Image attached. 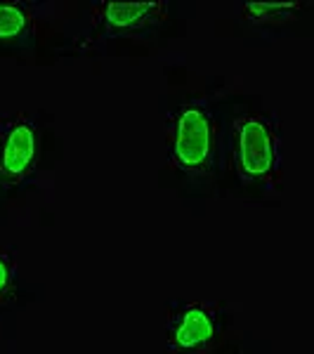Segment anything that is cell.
Listing matches in <instances>:
<instances>
[{"label": "cell", "mask_w": 314, "mask_h": 354, "mask_svg": "<svg viewBox=\"0 0 314 354\" xmlns=\"http://www.w3.org/2000/svg\"><path fill=\"white\" fill-rule=\"evenodd\" d=\"M215 153V123L203 104L185 106L175 118L173 163L182 173L201 175L210 168Z\"/></svg>", "instance_id": "6da1fadb"}, {"label": "cell", "mask_w": 314, "mask_h": 354, "mask_svg": "<svg viewBox=\"0 0 314 354\" xmlns=\"http://www.w3.org/2000/svg\"><path fill=\"white\" fill-rule=\"evenodd\" d=\"M237 170L246 180H270L277 173L279 140L274 125L262 116H243L237 123Z\"/></svg>", "instance_id": "7a4b0ae2"}, {"label": "cell", "mask_w": 314, "mask_h": 354, "mask_svg": "<svg viewBox=\"0 0 314 354\" xmlns=\"http://www.w3.org/2000/svg\"><path fill=\"white\" fill-rule=\"evenodd\" d=\"M38 153V133L36 125L28 121H15L5 133L3 149H0V175L10 182L21 180Z\"/></svg>", "instance_id": "3957f363"}, {"label": "cell", "mask_w": 314, "mask_h": 354, "mask_svg": "<svg viewBox=\"0 0 314 354\" xmlns=\"http://www.w3.org/2000/svg\"><path fill=\"white\" fill-rule=\"evenodd\" d=\"M218 314L208 305L185 307L170 330V347L173 350H201L218 335Z\"/></svg>", "instance_id": "277c9868"}, {"label": "cell", "mask_w": 314, "mask_h": 354, "mask_svg": "<svg viewBox=\"0 0 314 354\" xmlns=\"http://www.w3.org/2000/svg\"><path fill=\"white\" fill-rule=\"evenodd\" d=\"M165 3H109L102 10V21L109 31H142L165 17Z\"/></svg>", "instance_id": "5b68a950"}, {"label": "cell", "mask_w": 314, "mask_h": 354, "mask_svg": "<svg viewBox=\"0 0 314 354\" xmlns=\"http://www.w3.org/2000/svg\"><path fill=\"white\" fill-rule=\"evenodd\" d=\"M28 26V12L21 5L0 3V41L19 38Z\"/></svg>", "instance_id": "8992f818"}, {"label": "cell", "mask_w": 314, "mask_h": 354, "mask_svg": "<svg viewBox=\"0 0 314 354\" xmlns=\"http://www.w3.org/2000/svg\"><path fill=\"white\" fill-rule=\"evenodd\" d=\"M305 5H298V3H279V5H270V3H250L246 5V17L248 19H255V21H281V19H288L293 17V12H300Z\"/></svg>", "instance_id": "52a82bcc"}, {"label": "cell", "mask_w": 314, "mask_h": 354, "mask_svg": "<svg viewBox=\"0 0 314 354\" xmlns=\"http://www.w3.org/2000/svg\"><path fill=\"white\" fill-rule=\"evenodd\" d=\"M15 286V272H12V262L8 255L0 253V298L10 295V290Z\"/></svg>", "instance_id": "ba28073f"}]
</instances>
